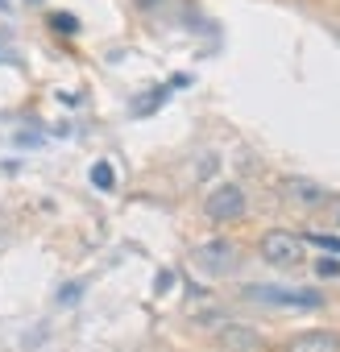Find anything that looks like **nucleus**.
<instances>
[{
  "label": "nucleus",
  "mask_w": 340,
  "mask_h": 352,
  "mask_svg": "<svg viewBox=\"0 0 340 352\" xmlns=\"http://www.w3.org/2000/svg\"><path fill=\"white\" fill-rule=\"evenodd\" d=\"M257 249H262V261H270V265H278V270H295V265H303V257H307V241H303L299 232H286V228H270Z\"/></svg>",
  "instance_id": "f03ea898"
},
{
  "label": "nucleus",
  "mask_w": 340,
  "mask_h": 352,
  "mask_svg": "<svg viewBox=\"0 0 340 352\" xmlns=\"http://www.w3.org/2000/svg\"><path fill=\"white\" fill-rule=\"evenodd\" d=\"M92 183H96L100 191H112L116 179H112V166H108V162H96V166H92Z\"/></svg>",
  "instance_id": "6e6552de"
},
{
  "label": "nucleus",
  "mask_w": 340,
  "mask_h": 352,
  "mask_svg": "<svg viewBox=\"0 0 340 352\" xmlns=\"http://www.w3.org/2000/svg\"><path fill=\"white\" fill-rule=\"evenodd\" d=\"M191 265H195L204 278H224V274H233V270L241 265V249L220 236V241L195 245V249H191Z\"/></svg>",
  "instance_id": "7ed1b4c3"
},
{
  "label": "nucleus",
  "mask_w": 340,
  "mask_h": 352,
  "mask_svg": "<svg viewBox=\"0 0 340 352\" xmlns=\"http://www.w3.org/2000/svg\"><path fill=\"white\" fill-rule=\"evenodd\" d=\"M249 298H262V302H274V307H319L323 298L315 290H282V286H249L245 290Z\"/></svg>",
  "instance_id": "39448f33"
},
{
  "label": "nucleus",
  "mask_w": 340,
  "mask_h": 352,
  "mask_svg": "<svg viewBox=\"0 0 340 352\" xmlns=\"http://www.w3.org/2000/svg\"><path fill=\"white\" fill-rule=\"evenodd\" d=\"M278 199L295 212H323L332 204V191L315 179H303V174H290V179L278 183Z\"/></svg>",
  "instance_id": "f257e3e1"
},
{
  "label": "nucleus",
  "mask_w": 340,
  "mask_h": 352,
  "mask_svg": "<svg viewBox=\"0 0 340 352\" xmlns=\"http://www.w3.org/2000/svg\"><path fill=\"white\" fill-rule=\"evenodd\" d=\"M216 344H220V352H262L266 348V340L249 323H224L216 331Z\"/></svg>",
  "instance_id": "423d86ee"
},
{
  "label": "nucleus",
  "mask_w": 340,
  "mask_h": 352,
  "mask_svg": "<svg viewBox=\"0 0 340 352\" xmlns=\"http://www.w3.org/2000/svg\"><path fill=\"white\" fill-rule=\"evenodd\" d=\"M50 25H54L59 34H75V30H79V21H75V17H67V13H54V17H50Z\"/></svg>",
  "instance_id": "1a4fd4ad"
},
{
  "label": "nucleus",
  "mask_w": 340,
  "mask_h": 352,
  "mask_svg": "<svg viewBox=\"0 0 340 352\" xmlns=\"http://www.w3.org/2000/svg\"><path fill=\"white\" fill-rule=\"evenodd\" d=\"M336 220H340V208H336Z\"/></svg>",
  "instance_id": "2eb2a0df"
},
{
  "label": "nucleus",
  "mask_w": 340,
  "mask_h": 352,
  "mask_svg": "<svg viewBox=\"0 0 340 352\" xmlns=\"http://www.w3.org/2000/svg\"><path fill=\"white\" fill-rule=\"evenodd\" d=\"M315 274H319V278H336V274H340V261L323 257V261H315Z\"/></svg>",
  "instance_id": "9b49d317"
},
{
  "label": "nucleus",
  "mask_w": 340,
  "mask_h": 352,
  "mask_svg": "<svg viewBox=\"0 0 340 352\" xmlns=\"http://www.w3.org/2000/svg\"><path fill=\"white\" fill-rule=\"evenodd\" d=\"M303 241H311V245H323V249H332V253H340V236H323V232H307Z\"/></svg>",
  "instance_id": "9d476101"
},
{
  "label": "nucleus",
  "mask_w": 340,
  "mask_h": 352,
  "mask_svg": "<svg viewBox=\"0 0 340 352\" xmlns=\"http://www.w3.org/2000/svg\"><path fill=\"white\" fill-rule=\"evenodd\" d=\"M79 294H83V286H79V282H71V286H63V294H59V302H63V307H71V302H75Z\"/></svg>",
  "instance_id": "f8f14e48"
},
{
  "label": "nucleus",
  "mask_w": 340,
  "mask_h": 352,
  "mask_svg": "<svg viewBox=\"0 0 340 352\" xmlns=\"http://www.w3.org/2000/svg\"><path fill=\"white\" fill-rule=\"evenodd\" d=\"M286 352H340V331H303L286 344Z\"/></svg>",
  "instance_id": "0eeeda50"
},
{
  "label": "nucleus",
  "mask_w": 340,
  "mask_h": 352,
  "mask_svg": "<svg viewBox=\"0 0 340 352\" xmlns=\"http://www.w3.org/2000/svg\"><path fill=\"white\" fill-rule=\"evenodd\" d=\"M336 38H340V21H336Z\"/></svg>",
  "instance_id": "4468645a"
},
{
  "label": "nucleus",
  "mask_w": 340,
  "mask_h": 352,
  "mask_svg": "<svg viewBox=\"0 0 340 352\" xmlns=\"http://www.w3.org/2000/svg\"><path fill=\"white\" fill-rule=\"evenodd\" d=\"M245 208H249V199H245V191H241L237 183H220V187L204 199V212H208V220H216V224H233V220H241Z\"/></svg>",
  "instance_id": "20e7f679"
},
{
  "label": "nucleus",
  "mask_w": 340,
  "mask_h": 352,
  "mask_svg": "<svg viewBox=\"0 0 340 352\" xmlns=\"http://www.w3.org/2000/svg\"><path fill=\"white\" fill-rule=\"evenodd\" d=\"M0 13H9V0H0Z\"/></svg>",
  "instance_id": "ddd939ff"
}]
</instances>
